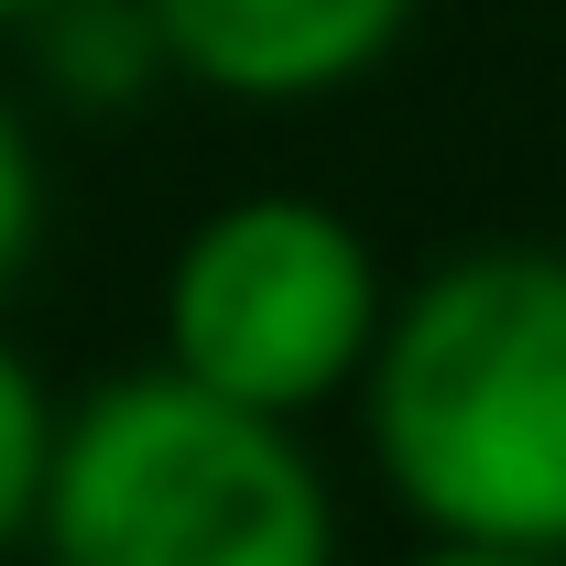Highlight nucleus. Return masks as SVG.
I'll return each instance as SVG.
<instances>
[{
    "instance_id": "nucleus-1",
    "label": "nucleus",
    "mask_w": 566,
    "mask_h": 566,
    "mask_svg": "<svg viewBox=\"0 0 566 566\" xmlns=\"http://www.w3.org/2000/svg\"><path fill=\"white\" fill-rule=\"evenodd\" d=\"M349 392L424 545L566 556V251L480 240L436 262L381 305Z\"/></svg>"
},
{
    "instance_id": "nucleus-2",
    "label": "nucleus",
    "mask_w": 566,
    "mask_h": 566,
    "mask_svg": "<svg viewBox=\"0 0 566 566\" xmlns=\"http://www.w3.org/2000/svg\"><path fill=\"white\" fill-rule=\"evenodd\" d=\"M44 566H338V501L305 436L240 415L164 359L55 403L44 501H33Z\"/></svg>"
},
{
    "instance_id": "nucleus-3",
    "label": "nucleus",
    "mask_w": 566,
    "mask_h": 566,
    "mask_svg": "<svg viewBox=\"0 0 566 566\" xmlns=\"http://www.w3.org/2000/svg\"><path fill=\"white\" fill-rule=\"evenodd\" d=\"M381 305H392V283L370 262L359 218L327 197H294V186H262V197L208 208L175 240L153 327H164L175 381H197L240 415L305 424L359 381Z\"/></svg>"
},
{
    "instance_id": "nucleus-4",
    "label": "nucleus",
    "mask_w": 566,
    "mask_h": 566,
    "mask_svg": "<svg viewBox=\"0 0 566 566\" xmlns=\"http://www.w3.org/2000/svg\"><path fill=\"white\" fill-rule=\"evenodd\" d=\"M164 66L240 109H316L403 55L424 0H142Z\"/></svg>"
},
{
    "instance_id": "nucleus-5",
    "label": "nucleus",
    "mask_w": 566,
    "mask_h": 566,
    "mask_svg": "<svg viewBox=\"0 0 566 566\" xmlns=\"http://www.w3.org/2000/svg\"><path fill=\"white\" fill-rule=\"evenodd\" d=\"M33 33V55H44V87L66 98V109H142L153 87H164V33H153V11L142 0H55L44 22H22Z\"/></svg>"
},
{
    "instance_id": "nucleus-6",
    "label": "nucleus",
    "mask_w": 566,
    "mask_h": 566,
    "mask_svg": "<svg viewBox=\"0 0 566 566\" xmlns=\"http://www.w3.org/2000/svg\"><path fill=\"white\" fill-rule=\"evenodd\" d=\"M44 447H55V392L44 370L0 338V566L33 545V501H44Z\"/></svg>"
},
{
    "instance_id": "nucleus-7",
    "label": "nucleus",
    "mask_w": 566,
    "mask_h": 566,
    "mask_svg": "<svg viewBox=\"0 0 566 566\" xmlns=\"http://www.w3.org/2000/svg\"><path fill=\"white\" fill-rule=\"evenodd\" d=\"M33 251H44V153L22 132V109L0 98V294L33 273Z\"/></svg>"
},
{
    "instance_id": "nucleus-8",
    "label": "nucleus",
    "mask_w": 566,
    "mask_h": 566,
    "mask_svg": "<svg viewBox=\"0 0 566 566\" xmlns=\"http://www.w3.org/2000/svg\"><path fill=\"white\" fill-rule=\"evenodd\" d=\"M403 566H566V556H512V545H424Z\"/></svg>"
},
{
    "instance_id": "nucleus-9",
    "label": "nucleus",
    "mask_w": 566,
    "mask_h": 566,
    "mask_svg": "<svg viewBox=\"0 0 566 566\" xmlns=\"http://www.w3.org/2000/svg\"><path fill=\"white\" fill-rule=\"evenodd\" d=\"M55 0H0V33H22V22H44Z\"/></svg>"
}]
</instances>
